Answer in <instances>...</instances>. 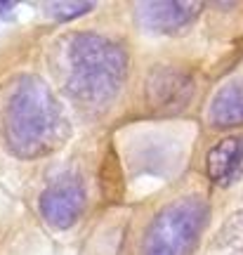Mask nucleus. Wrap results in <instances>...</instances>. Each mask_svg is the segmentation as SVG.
Masks as SVG:
<instances>
[{"instance_id": "1a4fd4ad", "label": "nucleus", "mask_w": 243, "mask_h": 255, "mask_svg": "<svg viewBox=\"0 0 243 255\" xmlns=\"http://www.w3.org/2000/svg\"><path fill=\"white\" fill-rule=\"evenodd\" d=\"M92 7H95V2H66V0L45 2V5H43V9L47 12V17L54 19V21H71V19H76V17L88 14Z\"/></svg>"}, {"instance_id": "f03ea898", "label": "nucleus", "mask_w": 243, "mask_h": 255, "mask_svg": "<svg viewBox=\"0 0 243 255\" xmlns=\"http://www.w3.org/2000/svg\"><path fill=\"white\" fill-rule=\"evenodd\" d=\"M71 126L57 95L40 76H21L5 107V146L21 161L54 154L69 139Z\"/></svg>"}, {"instance_id": "7ed1b4c3", "label": "nucleus", "mask_w": 243, "mask_h": 255, "mask_svg": "<svg viewBox=\"0 0 243 255\" xmlns=\"http://www.w3.org/2000/svg\"><path fill=\"white\" fill-rule=\"evenodd\" d=\"M210 220V206L201 196H184L168 203L144 234L142 255H191Z\"/></svg>"}, {"instance_id": "6e6552de", "label": "nucleus", "mask_w": 243, "mask_h": 255, "mask_svg": "<svg viewBox=\"0 0 243 255\" xmlns=\"http://www.w3.org/2000/svg\"><path fill=\"white\" fill-rule=\"evenodd\" d=\"M208 121L215 130L243 126V78L225 83L208 107Z\"/></svg>"}, {"instance_id": "f257e3e1", "label": "nucleus", "mask_w": 243, "mask_h": 255, "mask_svg": "<svg viewBox=\"0 0 243 255\" xmlns=\"http://www.w3.org/2000/svg\"><path fill=\"white\" fill-rule=\"evenodd\" d=\"M62 85L78 107L90 111L107 109L127 78V52L116 40L81 31L62 43Z\"/></svg>"}, {"instance_id": "423d86ee", "label": "nucleus", "mask_w": 243, "mask_h": 255, "mask_svg": "<svg viewBox=\"0 0 243 255\" xmlns=\"http://www.w3.org/2000/svg\"><path fill=\"white\" fill-rule=\"evenodd\" d=\"M144 97L151 111L177 114L194 97V81L189 73L170 66H156L149 71L144 83Z\"/></svg>"}, {"instance_id": "20e7f679", "label": "nucleus", "mask_w": 243, "mask_h": 255, "mask_svg": "<svg viewBox=\"0 0 243 255\" xmlns=\"http://www.w3.org/2000/svg\"><path fill=\"white\" fill-rule=\"evenodd\" d=\"M85 187L78 175L66 173L59 175L57 180L47 184L38 196V208L40 215L50 227L69 229L73 227L85 210Z\"/></svg>"}, {"instance_id": "0eeeda50", "label": "nucleus", "mask_w": 243, "mask_h": 255, "mask_svg": "<svg viewBox=\"0 0 243 255\" xmlns=\"http://www.w3.org/2000/svg\"><path fill=\"white\" fill-rule=\"evenodd\" d=\"M206 173L217 187H229L243 177V135H229L210 146L206 154Z\"/></svg>"}, {"instance_id": "9d476101", "label": "nucleus", "mask_w": 243, "mask_h": 255, "mask_svg": "<svg viewBox=\"0 0 243 255\" xmlns=\"http://www.w3.org/2000/svg\"><path fill=\"white\" fill-rule=\"evenodd\" d=\"M14 9H17V2H12V0H5V2H0V17L9 19Z\"/></svg>"}, {"instance_id": "39448f33", "label": "nucleus", "mask_w": 243, "mask_h": 255, "mask_svg": "<svg viewBox=\"0 0 243 255\" xmlns=\"http://www.w3.org/2000/svg\"><path fill=\"white\" fill-rule=\"evenodd\" d=\"M201 9L203 2H191V0H165V2L153 0V2H137L135 17L146 33L177 36L196 21Z\"/></svg>"}]
</instances>
